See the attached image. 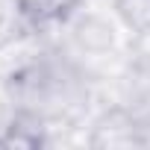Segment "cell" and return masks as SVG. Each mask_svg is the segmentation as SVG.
Masks as SVG:
<instances>
[{"label": "cell", "mask_w": 150, "mask_h": 150, "mask_svg": "<svg viewBox=\"0 0 150 150\" xmlns=\"http://www.w3.org/2000/svg\"><path fill=\"white\" fill-rule=\"evenodd\" d=\"M9 3L30 27L44 30V27H59L71 21L83 0H9Z\"/></svg>", "instance_id": "obj_1"}, {"label": "cell", "mask_w": 150, "mask_h": 150, "mask_svg": "<svg viewBox=\"0 0 150 150\" xmlns=\"http://www.w3.org/2000/svg\"><path fill=\"white\" fill-rule=\"evenodd\" d=\"M0 147H47V132L38 118L15 115L6 127H0Z\"/></svg>", "instance_id": "obj_2"}, {"label": "cell", "mask_w": 150, "mask_h": 150, "mask_svg": "<svg viewBox=\"0 0 150 150\" xmlns=\"http://www.w3.org/2000/svg\"><path fill=\"white\" fill-rule=\"evenodd\" d=\"M115 12L127 30L150 35V0H115Z\"/></svg>", "instance_id": "obj_3"}]
</instances>
